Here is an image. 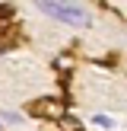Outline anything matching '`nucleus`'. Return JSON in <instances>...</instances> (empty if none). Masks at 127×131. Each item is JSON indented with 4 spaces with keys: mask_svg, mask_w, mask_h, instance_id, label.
Segmentation results:
<instances>
[{
    "mask_svg": "<svg viewBox=\"0 0 127 131\" xmlns=\"http://www.w3.org/2000/svg\"><path fill=\"white\" fill-rule=\"evenodd\" d=\"M38 10H41L44 16L64 23V26H73V29H86V26L92 23L89 10H86V6H80V3H54V0H41Z\"/></svg>",
    "mask_w": 127,
    "mask_h": 131,
    "instance_id": "f257e3e1",
    "label": "nucleus"
},
{
    "mask_svg": "<svg viewBox=\"0 0 127 131\" xmlns=\"http://www.w3.org/2000/svg\"><path fill=\"white\" fill-rule=\"evenodd\" d=\"M32 115H41V118H64V102H57V99H38V102H32Z\"/></svg>",
    "mask_w": 127,
    "mask_h": 131,
    "instance_id": "f03ea898",
    "label": "nucleus"
},
{
    "mask_svg": "<svg viewBox=\"0 0 127 131\" xmlns=\"http://www.w3.org/2000/svg\"><path fill=\"white\" fill-rule=\"evenodd\" d=\"M19 122H22L19 112H0V125H19Z\"/></svg>",
    "mask_w": 127,
    "mask_h": 131,
    "instance_id": "7ed1b4c3",
    "label": "nucleus"
},
{
    "mask_svg": "<svg viewBox=\"0 0 127 131\" xmlns=\"http://www.w3.org/2000/svg\"><path fill=\"white\" fill-rule=\"evenodd\" d=\"M95 125H99V128H114V118H108V115H95Z\"/></svg>",
    "mask_w": 127,
    "mask_h": 131,
    "instance_id": "20e7f679",
    "label": "nucleus"
},
{
    "mask_svg": "<svg viewBox=\"0 0 127 131\" xmlns=\"http://www.w3.org/2000/svg\"><path fill=\"white\" fill-rule=\"evenodd\" d=\"M0 128H3V125H0Z\"/></svg>",
    "mask_w": 127,
    "mask_h": 131,
    "instance_id": "39448f33",
    "label": "nucleus"
}]
</instances>
